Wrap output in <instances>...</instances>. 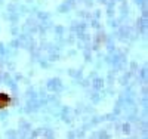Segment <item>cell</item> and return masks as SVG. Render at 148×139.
I'll use <instances>...</instances> for the list:
<instances>
[{
  "instance_id": "1",
  "label": "cell",
  "mask_w": 148,
  "mask_h": 139,
  "mask_svg": "<svg viewBox=\"0 0 148 139\" xmlns=\"http://www.w3.org/2000/svg\"><path fill=\"white\" fill-rule=\"evenodd\" d=\"M9 102H10V99L8 98V95L0 93V107H6Z\"/></svg>"
}]
</instances>
